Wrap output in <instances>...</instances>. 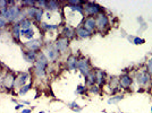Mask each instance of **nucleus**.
<instances>
[{
	"label": "nucleus",
	"mask_w": 152,
	"mask_h": 113,
	"mask_svg": "<svg viewBox=\"0 0 152 113\" xmlns=\"http://www.w3.org/2000/svg\"><path fill=\"white\" fill-rule=\"evenodd\" d=\"M23 15V8L22 6L13 5V6H8L7 8L0 10V16L2 18H5L9 23H17V20L20 19V16Z\"/></svg>",
	"instance_id": "obj_1"
},
{
	"label": "nucleus",
	"mask_w": 152,
	"mask_h": 113,
	"mask_svg": "<svg viewBox=\"0 0 152 113\" xmlns=\"http://www.w3.org/2000/svg\"><path fill=\"white\" fill-rule=\"evenodd\" d=\"M49 64V60L47 59V56L43 52L40 51L38 54V59L34 63V74L38 78H43L45 76V70Z\"/></svg>",
	"instance_id": "obj_2"
},
{
	"label": "nucleus",
	"mask_w": 152,
	"mask_h": 113,
	"mask_svg": "<svg viewBox=\"0 0 152 113\" xmlns=\"http://www.w3.org/2000/svg\"><path fill=\"white\" fill-rule=\"evenodd\" d=\"M83 10L85 12V14L88 15V16H96V15H99V14H101L102 12V7L99 6L98 4H95V2H92V1H86V2H84V5H83Z\"/></svg>",
	"instance_id": "obj_3"
},
{
	"label": "nucleus",
	"mask_w": 152,
	"mask_h": 113,
	"mask_svg": "<svg viewBox=\"0 0 152 113\" xmlns=\"http://www.w3.org/2000/svg\"><path fill=\"white\" fill-rule=\"evenodd\" d=\"M0 82H1L2 87H5L6 89H13L15 87V83H16V76L14 75L13 72L8 71L5 75H1Z\"/></svg>",
	"instance_id": "obj_4"
},
{
	"label": "nucleus",
	"mask_w": 152,
	"mask_h": 113,
	"mask_svg": "<svg viewBox=\"0 0 152 113\" xmlns=\"http://www.w3.org/2000/svg\"><path fill=\"white\" fill-rule=\"evenodd\" d=\"M43 53L45 54L47 59L50 60V61H56L58 59V56H59V52L55 48V44H47Z\"/></svg>",
	"instance_id": "obj_5"
},
{
	"label": "nucleus",
	"mask_w": 152,
	"mask_h": 113,
	"mask_svg": "<svg viewBox=\"0 0 152 113\" xmlns=\"http://www.w3.org/2000/svg\"><path fill=\"white\" fill-rule=\"evenodd\" d=\"M108 25H109V19H108V17L104 14L101 13L99 15H96V17H95V26H96L98 31L103 32Z\"/></svg>",
	"instance_id": "obj_6"
},
{
	"label": "nucleus",
	"mask_w": 152,
	"mask_h": 113,
	"mask_svg": "<svg viewBox=\"0 0 152 113\" xmlns=\"http://www.w3.org/2000/svg\"><path fill=\"white\" fill-rule=\"evenodd\" d=\"M24 46L26 48V50L39 52L42 48V41L40 38H33V40L24 42Z\"/></svg>",
	"instance_id": "obj_7"
},
{
	"label": "nucleus",
	"mask_w": 152,
	"mask_h": 113,
	"mask_svg": "<svg viewBox=\"0 0 152 113\" xmlns=\"http://www.w3.org/2000/svg\"><path fill=\"white\" fill-rule=\"evenodd\" d=\"M68 45H69V40L67 38H65V36L59 38L55 42V48L57 49L59 53H65L67 51V49H68Z\"/></svg>",
	"instance_id": "obj_8"
},
{
	"label": "nucleus",
	"mask_w": 152,
	"mask_h": 113,
	"mask_svg": "<svg viewBox=\"0 0 152 113\" xmlns=\"http://www.w3.org/2000/svg\"><path fill=\"white\" fill-rule=\"evenodd\" d=\"M77 69L81 71V74H82L84 77L85 76H88L92 71L91 68H90V63H89V60L88 59H81V60H78V64H77Z\"/></svg>",
	"instance_id": "obj_9"
},
{
	"label": "nucleus",
	"mask_w": 152,
	"mask_h": 113,
	"mask_svg": "<svg viewBox=\"0 0 152 113\" xmlns=\"http://www.w3.org/2000/svg\"><path fill=\"white\" fill-rule=\"evenodd\" d=\"M82 26L86 30V31H89L90 33H92V32L96 28V26H95V17H92V16L85 17V18L83 19Z\"/></svg>",
	"instance_id": "obj_10"
},
{
	"label": "nucleus",
	"mask_w": 152,
	"mask_h": 113,
	"mask_svg": "<svg viewBox=\"0 0 152 113\" xmlns=\"http://www.w3.org/2000/svg\"><path fill=\"white\" fill-rule=\"evenodd\" d=\"M30 78V74L28 72H22L19 74L18 77H16V83H15V88H22L23 86H25L27 80Z\"/></svg>",
	"instance_id": "obj_11"
},
{
	"label": "nucleus",
	"mask_w": 152,
	"mask_h": 113,
	"mask_svg": "<svg viewBox=\"0 0 152 113\" xmlns=\"http://www.w3.org/2000/svg\"><path fill=\"white\" fill-rule=\"evenodd\" d=\"M38 54L39 52H34V51H30V50H25L23 51V58L26 62H31V63H35L37 59H38Z\"/></svg>",
	"instance_id": "obj_12"
},
{
	"label": "nucleus",
	"mask_w": 152,
	"mask_h": 113,
	"mask_svg": "<svg viewBox=\"0 0 152 113\" xmlns=\"http://www.w3.org/2000/svg\"><path fill=\"white\" fill-rule=\"evenodd\" d=\"M150 79H151V75L148 71H142L136 76V82L139 83L140 85H146L150 82Z\"/></svg>",
	"instance_id": "obj_13"
},
{
	"label": "nucleus",
	"mask_w": 152,
	"mask_h": 113,
	"mask_svg": "<svg viewBox=\"0 0 152 113\" xmlns=\"http://www.w3.org/2000/svg\"><path fill=\"white\" fill-rule=\"evenodd\" d=\"M66 64H67V68L69 70H75L77 69V64H78V59L75 56L70 54L67 60H66Z\"/></svg>",
	"instance_id": "obj_14"
},
{
	"label": "nucleus",
	"mask_w": 152,
	"mask_h": 113,
	"mask_svg": "<svg viewBox=\"0 0 152 113\" xmlns=\"http://www.w3.org/2000/svg\"><path fill=\"white\" fill-rule=\"evenodd\" d=\"M132 82H133V79L128 75H121L119 78V85L123 88H128L132 85Z\"/></svg>",
	"instance_id": "obj_15"
},
{
	"label": "nucleus",
	"mask_w": 152,
	"mask_h": 113,
	"mask_svg": "<svg viewBox=\"0 0 152 113\" xmlns=\"http://www.w3.org/2000/svg\"><path fill=\"white\" fill-rule=\"evenodd\" d=\"M19 25H20V30L23 31H28L32 28V20L28 18H20L19 19Z\"/></svg>",
	"instance_id": "obj_16"
},
{
	"label": "nucleus",
	"mask_w": 152,
	"mask_h": 113,
	"mask_svg": "<svg viewBox=\"0 0 152 113\" xmlns=\"http://www.w3.org/2000/svg\"><path fill=\"white\" fill-rule=\"evenodd\" d=\"M75 34L78 36V38H88L91 36V33H90L89 31H86L83 26H78V27L76 28Z\"/></svg>",
	"instance_id": "obj_17"
},
{
	"label": "nucleus",
	"mask_w": 152,
	"mask_h": 113,
	"mask_svg": "<svg viewBox=\"0 0 152 113\" xmlns=\"http://www.w3.org/2000/svg\"><path fill=\"white\" fill-rule=\"evenodd\" d=\"M94 75H95V83H96L98 85H102V84L104 83L106 74H104L102 70H95Z\"/></svg>",
	"instance_id": "obj_18"
},
{
	"label": "nucleus",
	"mask_w": 152,
	"mask_h": 113,
	"mask_svg": "<svg viewBox=\"0 0 152 113\" xmlns=\"http://www.w3.org/2000/svg\"><path fill=\"white\" fill-rule=\"evenodd\" d=\"M12 35H13V38L15 40H17L18 41L19 38H20V25H19V23H15L12 27Z\"/></svg>",
	"instance_id": "obj_19"
},
{
	"label": "nucleus",
	"mask_w": 152,
	"mask_h": 113,
	"mask_svg": "<svg viewBox=\"0 0 152 113\" xmlns=\"http://www.w3.org/2000/svg\"><path fill=\"white\" fill-rule=\"evenodd\" d=\"M64 36L65 38H67L68 40L69 38H73L74 36H75V31L70 27V26H68V25H66L65 27H64Z\"/></svg>",
	"instance_id": "obj_20"
},
{
	"label": "nucleus",
	"mask_w": 152,
	"mask_h": 113,
	"mask_svg": "<svg viewBox=\"0 0 152 113\" xmlns=\"http://www.w3.org/2000/svg\"><path fill=\"white\" fill-rule=\"evenodd\" d=\"M59 7H60V4L58 1H55V0H49L48 5H47V8L51 12H58Z\"/></svg>",
	"instance_id": "obj_21"
},
{
	"label": "nucleus",
	"mask_w": 152,
	"mask_h": 113,
	"mask_svg": "<svg viewBox=\"0 0 152 113\" xmlns=\"http://www.w3.org/2000/svg\"><path fill=\"white\" fill-rule=\"evenodd\" d=\"M85 84L88 85V86H93L95 84V75L93 71H91L89 75L85 76Z\"/></svg>",
	"instance_id": "obj_22"
},
{
	"label": "nucleus",
	"mask_w": 152,
	"mask_h": 113,
	"mask_svg": "<svg viewBox=\"0 0 152 113\" xmlns=\"http://www.w3.org/2000/svg\"><path fill=\"white\" fill-rule=\"evenodd\" d=\"M41 28L43 31H52V30H57L59 25L57 24H47V23H41Z\"/></svg>",
	"instance_id": "obj_23"
},
{
	"label": "nucleus",
	"mask_w": 152,
	"mask_h": 113,
	"mask_svg": "<svg viewBox=\"0 0 152 113\" xmlns=\"http://www.w3.org/2000/svg\"><path fill=\"white\" fill-rule=\"evenodd\" d=\"M67 7L69 8L72 12H74V13H78L80 15H83V14H84V10H83V6H82V5H77V6L67 5Z\"/></svg>",
	"instance_id": "obj_24"
},
{
	"label": "nucleus",
	"mask_w": 152,
	"mask_h": 113,
	"mask_svg": "<svg viewBox=\"0 0 152 113\" xmlns=\"http://www.w3.org/2000/svg\"><path fill=\"white\" fill-rule=\"evenodd\" d=\"M22 6H24L25 8H31V7H37V1L34 0H24V1H20Z\"/></svg>",
	"instance_id": "obj_25"
},
{
	"label": "nucleus",
	"mask_w": 152,
	"mask_h": 113,
	"mask_svg": "<svg viewBox=\"0 0 152 113\" xmlns=\"http://www.w3.org/2000/svg\"><path fill=\"white\" fill-rule=\"evenodd\" d=\"M43 15H45V10H43L42 8H39V7H38V10H37V14H35V17H34V19H35L38 23H41Z\"/></svg>",
	"instance_id": "obj_26"
},
{
	"label": "nucleus",
	"mask_w": 152,
	"mask_h": 113,
	"mask_svg": "<svg viewBox=\"0 0 152 113\" xmlns=\"http://www.w3.org/2000/svg\"><path fill=\"white\" fill-rule=\"evenodd\" d=\"M32 88V83H28V84H26L25 86H23L22 88H19L18 89V94L19 95H25L30 89Z\"/></svg>",
	"instance_id": "obj_27"
},
{
	"label": "nucleus",
	"mask_w": 152,
	"mask_h": 113,
	"mask_svg": "<svg viewBox=\"0 0 152 113\" xmlns=\"http://www.w3.org/2000/svg\"><path fill=\"white\" fill-rule=\"evenodd\" d=\"M68 106H69L70 110H73V111H75V112H81V111H82V107L80 106L76 102H72V103H69Z\"/></svg>",
	"instance_id": "obj_28"
},
{
	"label": "nucleus",
	"mask_w": 152,
	"mask_h": 113,
	"mask_svg": "<svg viewBox=\"0 0 152 113\" xmlns=\"http://www.w3.org/2000/svg\"><path fill=\"white\" fill-rule=\"evenodd\" d=\"M123 100V96L121 95H117V96H113L111 99L108 100V103L109 104H115V103H118L119 101Z\"/></svg>",
	"instance_id": "obj_29"
},
{
	"label": "nucleus",
	"mask_w": 152,
	"mask_h": 113,
	"mask_svg": "<svg viewBox=\"0 0 152 113\" xmlns=\"http://www.w3.org/2000/svg\"><path fill=\"white\" fill-rule=\"evenodd\" d=\"M75 93L76 94H81V95L85 94V93H86V87H85V86H83V85H78L77 88H76Z\"/></svg>",
	"instance_id": "obj_30"
},
{
	"label": "nucleus",
	"mask_w": 152,
	"mask_h": 113,
	"mask_svg": "<svg viewBox=\"0 0 152 113\" xmlns=\"http://www.w3.org/2000/svg\"><path fill=\"white\" fill-rule=\"evenodd\" d=\"M37 5L39 6V8H47V5H48V1L47 0H39L37 1Z\"/></svg>",
	"instance_id": "obj_31"
},
{
	"label": "nucleus",
	"mask_w": 152,
	"mask_h": 113,
	"mask_svg": "<svg viewBox=\"0 0 152 113\" xmlns=\"http://www.w3.org/2000/svg\"><path fill=\"white\" fill-rule=\"evenodd\" d=\"M90 92H91L92 94H99L100 88H99L98 85H93V86H91V87H90Z\"/></svg>",
	"instance_id": "obj_32"
},
{
	"label": "nucleus",
	"mask_w": 152,
	"mask_h": 113,
	"mask_svg": "<svg viewBox=\"0 0 152 113\" xmlns=\"http://www.w3.org/2000/svg\"><path fill=\"white\" fill-rule=\"evenodd\" d=\"M8 7V0H0V10Z\"/></svg>",
	"instance_id": "obj_33"
},
{
	"label": "nucleus",
	"mask_w": 152,
	"mask_h": 113,
	"mask_svg": "<svg viewBox=\"0 0 152 113\" xmlns=\"http://www.w3.org/2000/svg\"><path fill=\"white\" fill-rule=\"evenodd\" d=\"M7 23H8V22H7L6 19L2 18V17L0 16V30H1V28H5L7 26Z\"/></svg>",
	"instance_id": "obj_34"
},
{
	"label": "nucleus",
	"mask_w": 152,
	"mask_h": 113,
	"mask_svg": "<svg viewBox=\"0 0 152 113\" xmlns=\"http://www.w3.org/2000/svg\"><path fill=\"white\" fill-rule=\"evenodd\" d=\"M145 42L143 38H133V43L134 44H143Z\"/></svg>",
	"instance_id": "obj_35"
},
{
	"label": "nucleus",
	"mask_w": 152,
	"mask_h": 113,
	"mask_svg": "<svg viewBox=\"0 0 152 113\" xmlns=\"http://www.w3.org/2000/svg\"><path fill=\"white\" fill-rule=\"evenodd\" d=\"M148 72L152 75V58L149 60V62H148Z\"/></svg>",
	"instance_id": "obj_36"
},
{
	"label": "nucleus",
	"mask_w": 152,
	"mask_h": 113,
	"mask_svg": "<svg viewBox=\"0 0 152 113\" xmlns=\"http://www.w3.org/2000/svg\"><path fill=\"white\" fill-rule=\"evenodd\" d=\"M23 107H24V104H22V103H18V104L15 106V110H17V111H18V110H20V109L23 110Z\"/></svg>",
	"instance_id": "obj_37"
},
{
	"label": "nucleus",
	"mask_w": 152,
	"mask_h": 113,
	"mask_svg": "<svg viewBox=\"0 0 152 113\" xmlns=\"http://www.w3.org/2000/svg\"><path fill=\"white\" fill-rule=\"evenodd\" d=\"M32 112V109H23L22 110V113H31Z\"/></svg>",
	"instance_id": "obj_38"
},
{
	"label": "nucleus",
	"mask_w": 152,
	"mask_h": 113,
	"mask_svg": "<svg viewBox=\"0 0 152 113\" xmlns=\"http://www.w3.org/2000/svg\"><path fill=\"white\" fill-rule=\"evenodd\" d=\"M22 104H26V105H28V104H30V102H28V101H22Z\"/></svg>",
	"instance_id": "obj_39"
},
{
	"label": "nucleus",
	"mask_w": 152,
	"mask_h": 113,
	"mask_svg": "<svg viewBox=\"0 0 152 113\" xmlns=\"http://www.w3.org/2000/svg\"><path fill=\"white\" fill-rule=\"evenodd\" d=\"M12 102H14V103H17V101L15 100V99H12Z\"/></svg>",
	"instance_id": "obj_40"
},
{
	"label": "nucleus",
	"mask_w": 152,
	"mask_h": 113,
	"mask_svg": "<svg viewBox=\"0 0 152 113\" xmlns=\"http://www.w3.org/2000/svg\"><path fill=\"white\" fill-rule=\"evenodd\" d=\"M0 74H1V64H0Z\"/></svg>",
	"instance_id": "obj_41"
},
{
	"label": "nucleus",
	"mask_w": 152,
	"mask_h": 113,
	"mask_svg": "<svg viewBox=\"0 0 152 113\" xmlns=\"http://www.w3.org/2000/svg\"><path fill=\"white\" fill-rule=\"evenodd\" d=\"M40 113H45V111H41V112H40Z\"/></svg>",
	"instance_id": "obj_42"
},
{
	"label": "nucleus",
	"mask_w": 152,
	"mask_h": 113,
	"mask_svg": "<svg viewBox=\"0 0 152 113\" xmlns=\"http://www.w3.org/2000/svg\"><path fill=\"white\" fill-rule=\"evenodd\" d=\"M151 112H152V107H151Z\"/></svg>",
	"instance_id": "obj_43"
}]
</instances>
